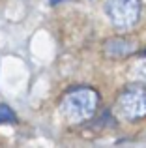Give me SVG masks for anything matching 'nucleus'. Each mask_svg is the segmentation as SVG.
Listing matches in <instances>:
<instances>
[{
    "label": "nucleus",
    "mask_w": 146,
    "mask_h": 148,
    "mask_svg": "<svg viewBox=\"0 0 146 148\" xmlns=\"http://www.w3.org/2000/svg\"><path fill=\"white\" fill-rule=\"evenodd\" d=\"M99 96L92 88H73L60 99V114L73 124L86 122L98 109Z\"/></svg>",
    "instance_id": "obj_1"
},
{
    "label": "nucleus",
    "mask_w": 146,
    "mask_h": 148,
    "mask_svg": "<svg viewBox=\"0 0 146 148\" xmlns=\"http://www.w3.org/2000/svg\"><path fill=\"white\" fill-rule=\"evenodd\" d=\"M118 112L126 120H143L146 118V88L143 86H129L118 96L116 101Z\"/></svg>",
    "instance_id": "obj_2"
},
{
    "label": "nucleus",
    "mask_w": 146,
    "mask_h": 148,
    "mask_svg": "<svg viewBox=\"0 0 146 148\" xmlns=\"http://www.w3.org/2000/svg\"><path fill=\"white\" fill-rule=\"evenodd\" d=\"M105 13L116 28H129L139 21V0H105Z\"/></svg>",
    "instance_id": "obj_3"
},
{
    "label": "nucleus",
    "mask_w": 146,
    "mask_h": 148,
    "mask_svg": "<svg viewBox=\"0 0 146 148\" xmlns=\"http://www.w3.org/2000/svg\"><path fill=\"white\" fill-rule=\"evenodd\" d=\"M15 120H17L15 112L6 103H0V124H13Z\"/></svg>",
    "instance_id": "obj_4"
},
{
    "label": "nucleus",
    "mask_w": 146,
    "mask_h": 148,
    "mask_svg": "<svg viewBox=\"0 0 146 148\" xmlns=\"http://www.w3.org/2000/svg\"><path fill=\"white\" fill-rule=\"evenodd\" d=\"M137 73H139L141 79L146 81V58H144V60H141L139 64H137Z\"/></svg>",
    "instance_id": "obj_5"
}]
</instances>
